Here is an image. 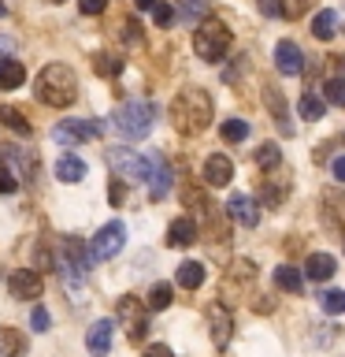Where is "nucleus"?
I'll return each mask as SVG.
<instances>
[{
	"label": "nucleus",
	"mask_w": 345,
	"mask_h": 357,
	"mask_svg": "<svg viewBox=\"0 0 345 357\" xmlns=\"http://www.w3.org/2000/svg\"><path fill=\"white\" fill-rule=\"evenodd\" d=\"M223 138H227V142H245V138H249V123H245V119H223Z\"/></svg>",
	"instance_id": "7c9ffc66"
},
{
	"label": "nucleus",
	"mask_w": 345,
	"mask_h": 357,
	"mask_svg": "<svg viewBox=\"0 0 345 357\" xmlns=\"http://www.w3.org/2000/svg\"><path fill=\"white\" fill-rule=\"evenodd\" d=\"M227 216L234 223H241V227H256V223H260V201L249 197V194H230Z\"/></svg>",
	"instance_id": "9d476101"
},
{
	"label": "nucleus",
	"mask_w": 345,
	"mask_h": 357,
	"mask_svg": "<svg viewBox=\"0 0 345 357\" xmlns=\"http://www.w3.org/2000/svg\"><path fill=\"white\" fill-rule=\"evenodd\" d=\"M122 242H127V227H122L119 220H111V223H104V227L93 234L89 250H93L97 261H108V257H115V253L122 250Z\"/></svg>",
	"instance_id": "0eeeda50"
},
{
	"label": "nucleus",
	"mask_w": 345,
	"mask_h": 357,
	"mask_svg": "<svg viewBox=\"0 0 345 357\" xmlns=\"http://www.w3.org/2000/svg\"><path fill=\"white\" fill-rule=\"evenodd\" d=\"M145 357H175V350H171V346H163V342H156V346L145 350Z\"/></svg>",
	"instance_id": "a18cd8bd"
},
{
	"label": "nucleus",
	"mask_w": 345,
	"mask_h": 357,
	"mask_svg": "<svg viewBox=\"0 0 345 357\" xmlns=\"http://www.w3.org/2000/svg\"><path fill=\"white\" fill-rule=\"evenodd\" d=\"M122 41H127V45H138L141 41V26H138V22H127V26H122Z\"/></svg>",
	"instance_id": "79ce46f5"
},
{
	"label": "nucleus",
	"mask_w": 345,
	"mask_h": 357,
	"mask_svg": "<svg viewBox=\"0 0 345 357\" xmlns=\"http://www.w3.org/2000/svg\"><path fill=\"white\" fill-rule=\"evenodd\" d=\"M33 97H38L41 105H49V108L74 105V97H78V78H74V71H71L67 63L41 67V75L33 78Z\"/></svg>",
	"instance_id": "f03ea898"
},
{
	"label": "nucleus",
	"mask_w": 345,
	"mask_h": 357,
	"mask_svg": "<svg viewBox=\"0 0 345 357\" xmlns=\"http://www.w3.org/2000/svg\"><path fill=\"white\" fill-rule=\"evenodd\" d=\"M0 123L11 127L15 134H30V123L22 119V112H15V108H0Z\"/></svg>",
	"instance_id": "473e14b6"
},
{
	"label": "nucleus",
	"mask_w": 345,
	"mask_h": 357,
	"mask_svg": "<svg viewBox=\"0 0 345 357\" xmlns=\"http://www.w3.org/2000/svg\"><path fill=\"white\" fill-rule=\"evenodd\" d=\"M264 105H267V112H271V119L278 123L282 138H294V123H289V105H286V97L278 93V89L267 86V89H264Z\"/></svg>",
	"instance_id": "f8f14e48"
},
{
	"label": "nucleus",
	"mask_w": 345,
	"mask_h": 357,
	"mask_svg": "<svg viewBox=\"0 0 345 357\" xmlns=\"http://www.w3.org/2000/svg\"><path fill=\"white\" fill-rule=\"evenodd\" d=\"M182 201H186V205H193V208L200 212V216H204V212L211 208V205H208V197H204V190L193 186V183H186V190H182Z\"/></svg>",
	"instance_id": "2f4dec72"
},
{
	"label": "nucleus",
	"mask_w": 345,
	"mask_h": 357,
	"mask_svg": "<svg viewBox=\"0 0 345 357\" xmlns=\"http://www.w3.org/2000/svg\"><path fill=\"white\" fill-rule=\"evenodd\" d=\"M204 264L200 261H182L178 264V272H175V279H178V287H186V290H197L200 283H204Z\"/></svg>",
	"instance_id": "412c9836"
},
{
	"label": "nucleus",
	"mask_w": 345,
	"mask_h": 357,
	"mask_svg": "<svg viewBox=\"0 0 345 357\" xmlns=\"http://www.w3.org/2000/svg\"><path fill=\"white\" fill-rule=\"evenodd\" d=\"M230 45H234V33L227 30V22H219V19H204L193 30V52L204 63H219L223 56L230 52Z\"/></svg>",
	"instance_id": "20e7f679"
},
{
	"label": "nucleus",
	"mask_w": 345,
	"mask_h": 357,
	"mask_svg": "<svg viewBox=\"0 0 345 357\" xmlns=\"http://www.w3.org/2000/svg\"><path fill=\"white\" fill-rule=\"evenodd\" d=\"M0 357H26V335L15 328H0Z\"/></svg>",
	"instance_id": "aec40b11"
},
{
	"label": "nucleus",
	"mask_w": 345,
	"mask_h": 357,
	"mask_svg": "<svg viewBox=\"0 0 345 357\" xmlns=\"http://www.w3.org/2000/svg\"><path fill=\"white\" fill-rule=\"evenodd\" d=\"M211 119H216V108H211L208 89L186 86V89H178V93H175V100H171V127L178 134H186V138L204 134L211 127Z\"/></svg>",
	"instance_id": "f257e3e1"
},
{
	"label": "nucleus",
	"mask_w": 345,
	"mask_h": 357,
	"mask_svg": "<svg viewBox=\"0 0 345 357\" xmlns=\"http://www.w3.org/2000/svg\"><path fill=\"white\" fill-rule=\"evenodd\" d=\"M108 164H111V172H115V178H122V183H149V172H152L149 156H141L134 149H111Z\"/></svg>",
	"instance_id": "39448f33"
},
{
	"label": "nucleus",
	"mask_w": 345,
	"mask_h": 357,
	"mask_svg": "<svg viewBox=\"0 0 345 357\" xmlns=\"http://www.w3.org/2000/svg\"><path fill=\"white\" fill-rule=\"evenodd\" d=\"M11 52H15V41L8 33H0V56H11Z\"/></svg>",
	"instance_id": "de8ad7c7"
},
{
	"label": "nucleus",
	"mask_w": 345,
	"mask_h": 357,
	"mask_svg": "<svg viewBox=\"0 0 345 357\" xmlns=\"http://www.w3.org/2000/svg\"><path fill=\"white\" fill-rule=\"evenodd\" d=\"M330 67H334V75H345V56H330Z\"/></svg>",
	"instance_id": "8fccbe9b"
},
{
	"label": "nucleus",
	"mask_w": 345,
	"mask_h": 357,
	"mask_svg": "<svg viewBox=\"0 0 345 357\" xmlns=\"http://www.w3.org/2000/svg\"><path fill=\"white\" fill-rule=\"evenodd\" d=\"M104 134V123L100 119H63L60 127L52 130V138L60 145H82V142H93Z\"/></svg>",
	"instance_id": "423d86ee"
},
{
	"label": "nucleus",
	"mask_w": 345,
	"mask_h": 357,
	"mask_svg": "<svg viewBox=\"0 0 345 357\" xmlns=\"http://www.w3.org/2000/svg\"><path fill=\"white\" fill-rule=\"evenodd\" d=\"M78 8H82L86 15H100V11L108 8V0H78Z\"/></svg>",
	"instance_id": "37998d69"
},
{
	"label": "nucleus",
	"mask_w": 345,
	"mask_h": 357,
	"mask_svg": "<svg viewBox=\"0 0 345 357\" xmlns=\"http://www.w3.org/2000/svg\"><path fill=\"white\" fill-rule=\"evenodd\" d=\"M149 164H152V172H149V201H163L167 194H171V164H167L160 153H152Z\"/></svg>",
	"instance_id": "9b49d317"
},
{
	"label": "nucleus",
	"mask_w": 345,
	"mask_h": 357,
	"mask_svg": "<svg viewBox=\"0 0 345 357\" xmlns=\"http://www.w3.org/2000/svg\"><path fill=\"white\" fill-rule=\"evenodd\" d=\"M8 15V4H4V0H0V19H4Z\"/></svg>",
	"instance_id": "603ef678"
},
{
	"label": "nucleus",
	"mask_w": 345,
	"mask_h": 357,
	"mask_svg": "<svg viewBox=\"0 0 345 357\" xmlns=\"http://www.w3.org/2000/svg\"><path fill=\"white\" fill-rule=\"evenodd\" d=\"M15 190H19V175H15V167L0 164V194H15Z\"/></svg>",
	"instance_id": "c9c22d12"
},
{
	"label": "nucleus",
	"mask_w": 345,
	"mask_h": 357,
	"mask_svg": "<svg viewBox=\"0 0 345 357\" xmlns=\"http://www.w3.org/2000/svg\"><path fill=\"white\" fill-rule=\"evenodd\" d=\"M204 231H208V238L223 245V242H230V227H227V216H216V208H208L204 212Z\"/></svg>",
	"instance_id": "a878e982"
},
{
	"label": "nucleus",
	"mask_w": 345,
	"mask_h": 357,
	"mask_svg": "<svg viewBox=\"0 0 345 357\" xmlns=\"http://www.w3.org/2000/svg\"><path fill=\"white\" fill-rule=\"evenodd\" d=\"M334 268H338V261H334L330 253H308V264H305L308 279L323 283V279H330V275H334Z\"/></svg>",
	"instance_id": "6ab92c4d"
},
{
	"label": "nucleus",
	"mask_w": 345,
	"mask_h": 357,
	"mask_svg": "<svg viewBox=\"0 0 345 357\" xmlns=\"http://www.w3.org/2000/svg\"><path fill=\"white\" fill-rule=\"evenodd\" d=\"M193 242H197V223L189 216L171 220V227H167V245H171V250H186V245H193Z\"/></svg>",
	"instance_id": "2eb2a0df"
},
{
	"label": "nucleus",
	"mask_w": 345,
	"mask_h": 357,
	"mask_svg": "<svg viewBox=\"0 0 345 357\" xmlns=\"http://www.w3.org/2000/svg\"><path fill=\"white\" fill-rule=\"evenodd\" d=\"M275 67L282 75H300L305 71V52H300L294 41H278L275 45Z\"/></svg>",
	"instance_id": "4468645a"
},
{
	"label": "nucleus",
	"mask_w": 345,
	"mask_h": 357,
	"mask_svg": "<svg viewBox=\"0 0 345 357\" xmlns=\"http://www.w3.org/2000/svg\"><path fill=\"white\" fill-rule=\"evenodd\" d=\"M275 287L278 290H286V294H300V287H305V279H300L297 268H289V264H278L275 268Z\"/></svg>",
	"instance_id": "393cba45"
},
{
	"label": "nucleus",
	"mask_w": 345,
	"mask_h": 357,
	"mask_svg": "<svg viewBox=\"0 0 345 357\" xmlns=\"http://www.w3.org/2000/svg\"><path fill=\"white\" fill-rule=\"evenodd\" d=\"M152 19H156V26H167V22L175 19V11H171V4H163V0H160V4L152 8Z\"/></svg>",
	"instance_id": "58836bf2"
},
{
	"label": "nucleus",
	"mask_w": 345,
	"mask_h": 357,
	"mask_svg": "<svg viewBox=\"0 0 345 357\" xmlns=\"http://www.w3.org/2000/svg\"><path fill=\"white\" fill-rule=\"evenodd\" d=\"M312 4H316V0H297V4H289V8H286V15H300V11L312 8Z\"/></svg>",
	"instance_id": "49530a36"
},
{
	"label": "nucleus",
	"mask_w": 345,
	"mask_h": 357,
	"mask_svg": "<svg viewBox=\"0 0 345 357\" xmlns=\"http://www.w3.org/2000/svg\"><path fill=\"white\" fill-rule=\"evenodd\" d=\"M208 328H211V342L227 346L230 342V312L223 309V305H211L208 309Z\"/></svg>",
	"instance_id": "a211bd4d"
},
{
	"label": "nucleus",
	"mask_w": 345,
	"mask_h": 357,
	"mask_svg": "<svg viewBox=\"0 0 345 357\" xmlns=\"http://www.w3.org/2000/svg\"><path fill=\"white\" fill-rule=\"evenodd\" d=\"M256 164H260L264 172H275V167L282 164V149H278V142H264L260 149H256Z\"/></svg>",
	"instance_id": "bb28decb"
},
{
	"label": "nucleus",
	"mask_w": 345,
	"mask_h": 357,
	"mask_svg": "<svg viewBox=\"0 0 345 357\" xmlns=\"http://www.w3.org/2000/svg\"><path fill=\"white\" fill-rule=\"evenodd\" d=\"M86 172H89L86 160L74 156V153H63L60 160H56V178H60V183H82Z\"/></svg>",
	"instance_id": "f3484780"
},
{
	"label": "nucleus",
	"mask_w": 345,
	"mask_h": 357,
	"mask_svg": "<svg viewBox=\"0 0 345 357\" xmlns=\"http://www.w3.org/2000/svg\"><path fill=\"white\" fill-rule=\"evenodd\" d=\"M323 93H327L330 105H342L345 108V75H330L327 82H323Z\"/></svg>",
	"instance_id": "c85d7f7f"
},
{
	"label": "nucleus",
	"mask_w": 345,
	"mask_h": 357,
	"mask_svg": "<svg viewBox=\"0 0 345 357\" xmlns=\"http://www.w3.org/2000/svg\"><path fill=\"white\" fill-rule=\"evenodd\" d=\"M30 324H33V331H49V309H33L30 312Z\"/></svg>",
	"instance_id": "ea45409f"
},
{
	"label": "nucleus",
	"mask_w": 345,
	"mask_h": 357,
	"mask_svg": "<svg viewBox=\"0 0 345 357\" xmlns=\"http://www.w3.org/2000/svg\"><path fill=\"white\" fill-rule=\"evenodd\" d=\"M93 71H97L100 78H115V75L122 71V60H115V56H97V60H93Z\"/></svg>",
	"instance_id": "72a5a7b5"
},
{
	"label": "nucleus",
	"mask_w": 345,
	"mask_h": 357,
	"mask_svg": "<svg viewBox=\"0 0 345 357\" xmlns=\"http://www.w3.org/2000/svg\"><path fill=\"white\" fill-rule=\"evenodd\" d=\"M22 82H26V67H22V60H8L0 63V89H19Z\"/></svg>",
	"instance_id": "5701e85b"
},
{
	"label": "nucleus",
	"mask_w": 345,
	"mask_h": 357,
	"mask_svg": "<svg viewBox=\"0 0 345 357\" xmlns=\"http://www.w3.org/2000/svg\"><path fill=\"white\" fill-rule=\"evenodd\" d=\"M175 301V290H171V283H156L152 290H149V301H145V305H149L152 312H163L167 305H171Z\"/></svg>",
	"instance_id": "cd10ccee"
},
{
	"label": "nucleus",
	"mask_w": 345,
	"mask_h": 357,
	"mask_svg": "<svg viewBox=\"0 0 345 357\" xmlns=\"http://www.w3.org/2000/svg\"><path fill=\"white\" fill-rule=\"evenodd\" d=\"M208 4H211V0H182V11H186V19H204Z\"/></svg>",
	"instance_id": "e433bc0d"
},
{
	"label": "nucleus",
	"mask_w": 345,
	"mask_h": 357,
	"mask_svg": "<svg viewBox=\"0 0 345 357\" xmlns=\"http://www.w3.org/2000/svg\"><path fill=\"white\" fill-rule=\"evenodd\" d=\"M334 178L345 183V156H334Z\"/></svg>",
	"instance_id": "09e8293b"
},
{
	"label": "nucleus",
	"mask_w": 345,
	"mask_h": 357,
	"mask_svg": "<svg viewBox=\"0 0 345 357\" xmlns=\"http://www.w3.org/2000/svg\"><path fill=\"white\" fill-rule=\"evenodd\" d=\"M152 123H156V105H152V100H145V97L122 100V105L115 108V116H111V127H115L127 142L145 138V134L152 130Z\"/></svg>",
	"instance_id": "7ed1b4c3"
},
{
	"label": "nucleus",
	"mask_w": 345,
	"mask_h": 357,
	"mask_svg": "<svg viewBox=\"0 0 345 357\" xmlns=\"http://www.w3.org/2000/svg\"><path fill=\"white\" fill-rule=\"evenodd\" d=\"M8 287H11V298L33 301V298H41V272H33V268H15V272L8 275Z\"/></svg>",
	"instance_id": "1a4fd4ad"
},
{
	"label": "nucleus",
	"mask_w": 345,
	"mask_h": 357,
	"mask_svg": "<svg viewBox=\"0 0 345 357\" xmlns=\"http://www.w3.org/2000/svg\"><path fill=\"white\" fill-rule=\"evenodd\" d=\"M111 331H115V324H111V320L89 324V331H86V350L93 354V357H108V350H111Z\"/></svg>",
	"instance_id": "ddd939ff"
},
{
	"label": "nucleus",
	"mask_w": 345,
	"mask_h": 357,
	"mask_svg": "<svg viewBox=\"0 0 345 357\" xmlns=\"http://www.w3.org/2000/svg\"><path fill=\"white\" fill-rule=\"evenodd\" d=\"M230 178H234V164H230V156H208L204 160V183L208 186H230Z\"/></svg>",
	"instance_id": "dca6fc26"
},
{
	"label": "nucleus",
	"mask_w": 345,
	"mask_h": 357,
	"mask_svg": "<svg viewBox=\"0 0 345 357\" xmlns=\"http://www.w3.org/2000/svg\"><path fill=\"white\" fill-rule=\"evenodd\" d=\"M282 197H286V190H282V186H275V183H267V186H264V194H260L264 205H278Z\"/></svg>",
	"instance_id": "4c0bfd02"
},
{
	"label": "nucleus",
	"mask_w": 345,
	"mask_h": 357,
	"mask_svg": "<svg viewBox=\"0 0 345 357\" xmlns=\"http://www.w3.org/2000/svg\"><path fill=\"white\" fill-rule=\"evenodd\" d=\"M56 4H60V0H56Z\"/></svg>",
	"instance_id": "864d4df0"
},
{
	"label": "nucleus",
	"mask_w": 345,
	"mask_h": 357,
	"mask_svg": "<svg viewBox=\"0 0 345 357\" xmlns=\"http://www.w3.org/2000/svg\"><path fill=\"white\" fill-rule=\"evenodd\" d=\"M319 305H323V312H342L345 309V294H342V290H323Z\"/></svg>",
	"instance_id": "f704fd0d"
},
{
	"label": "nucleus",
	"mask_w": 345,
	"mask_h": 357,
	"mask_svg": "<svg viewBox=\"0 0 345 357\" xmlns=\"http://www.w3.org/2000/svg\"><path fill=\"white\" fill-rule=\"evenodd\" d=\"M260 11L267 19H275V15H286V4L282 0H260Z\"/></svg>",
	"instance_id": "a19ab883"
},
{
	"label": "nucleus",
	"mask_w": 345,
	"mask_h": 357,
	"mask_svg": "<svg viewBox=\"0 0 345 357\" xmlns=\"http://www.w3.org/2000/svg\"><path fill=\"white\" fill-rule=\"evenodd\" d=\"M145 309L149 305H141V301L130 298V294L119 301V320L127 324L130 342H145V335H149V317H145Z\"/></svg>",
	"instance_id": "6e6552de"
},
{
	"label": "nucleus",
	"mask_w": 345,
	"mask_h": 357,
	"mask_svg": "<svg viewBox=\"0 0 345 357\" xmlns=\"http://www.w3.org/2000/svg\"><path fill=\"white\" fill-rule=\"evenodd\" d=\"M108 197H111V205H122V201H127V183H122V178H115Z\"/></svg>",
	"instance_id": "c03bdc74"
},
{
	"label": "nucleus",
	"mask_w": 345,
	"mask_h": 357,
	"mask_svg": "<svg viewBox=\"0 0 345 357\" xmlns=\"http://www.w3.org/2000/svg\"><path fill=\"white\" fill-rule=\"evenodd\" d=\"M338 26H342V19H338V11H330V8H323L316 19H312V33H316L319 41H330L334 33H338Z\"/></svg>",
	"instance_id": "4be33fe9"
},
{
	"label": "nucleus",
	"mask_w": 345,
	"mask_h": 357,
	"mask_svg": "<svg viewBox=\"0 0 345 357\" xmlns=\"http://www.w3.org/2000/svg\"><path fill=\"white\" fill-rule=\"evenodd\" d=\"M134 4H138L141 11H149V8H156V0H134Z\"/></svg>",
	"instance_id": "3c124183"
},
{
	"label": "nucleus",
	"mask_w": 345,
	"mask_h": 357,
	"mask_svg": "<svg viewBox=\"0 0 345 357\" xmlns=\"http://www.w3.org/2000/svg\"><path fill=\"white\" fill-rule=\"evenodd\" d=\"M323 205H327V216L330 220L338 216V223H345V197L338 194V190H323Z\"/></svg>",
	"instance_id": "c756f323"
},
{
	"label": "nucleus",
	"mask_w": 345,
	"mask_h": 357,
	"mask_svg": "<svg viewBox=\"0 0 345 357\" xmlns=\"http://www.w3.org/2000/svg\"><path fill=\"white\" fill-rule=\"evenodd\" d=\"M297 112H300V119H323V112H327V97H319L316 89H305V97H300V105H297Z\"/></svg>",
	"instance_id": "b1692460"
}]
</instances>
